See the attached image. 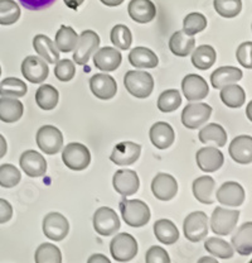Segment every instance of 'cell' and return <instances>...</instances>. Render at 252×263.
<instances>
[{"label":"cell","mask_w":252,"mask_h":263,"mask_svg":"<svg viewBox=\"0 0 252 263\" xmlns=\"http://www.w3.org/2000/svg\"><path fill=\"white\" fill-rule=\"evenodd\" d=\"M120 212L128 226L140 228L146 226L150 220V209L146 202L141 200H128L126 197L120 201Z\"/></svg>","instance_id":"6da1fadb"},{"label":"cell","mask_w":252,"mask_h":263,"mask_svg":"<svg viewBox=\"0 0 252 263\" xmlns=\"http://www.w3.org/2000/svg\"><path fill=\"white\" fill-rule=\"evenodd\" d=\"M13 216V206L5 199H0V224L9 221Z\"/></svg>","instance_id":"816d5d0a"},{"label":"cell","mask_w":252,"mask_h":263,"mask_svg":"<svg viewBox=\"0 0 252 263\" xmlns=\"http://www.w3.org/2000/svg\"><path fill=\"white\" fill-rule=\"evenodd\" d=\"M26 82L15 78H7L0 82V95L8 98H22L27 94Z\"/></svg>","instance_id":"f35d334b"},{"label":"cell","mask_w":252,"mask_h":263,"mask_svg":"<svg viewBox=\"0 0 252 263\" xmlns=\"http://www.w3.org/2000/svg\"><path fill=\"white\" fill-rule=\"evenodd\" d=\"M0 75H2V67H0Z\"/></svg>","instance_id":"91938a15"},{"label":"cell","mask_w":252,"mask_h":263,"mask_svg":"<svg viewBox=\"0 0 252 263\" xmlns=\"http://www.w3.org/2000/svg\"><path fill=\"white\" fill-rule=\"evenodd\" d=\"M180 104H182V97L175 89L163 91L158 99V109L163 113H172L177 110Z\"/></svg>","instance_id":"b9f144b4"},{"label":"cell","mask_w":252,"mask_h":263,"mask_svg":"<svg viewBox=\"0 0 252 263\" xmlns=\"http://www.w3.org/2000/svg\"><path fill=\"white\" fill-rule=\"evenodd\" d=\"M111 256L117 262H129L138 254V242L133 235L120 233L110 243Z\"/></svg>","instance_id":"3957f363"},{"label":"cell","mask_w":252,"mask_h":263,"mask_svg":"<svg viewBox=\"0 0 252 263\" xmlns=\"http://www.w3.org/2000/svg\"><path fill=\"white\" fill-rule=\"evenodd\" d=\"M126 91L138 99L150 97L154 90V79L146 71H128L124 78Z\"/></svg>","instance_id":"7a4b0ae2"},{"label":"cell","mask_w":252,"mask_h":263,"mask_svg":"<svg viewBox=\"0 0 252 263\" xmlns=\"http://www.w3.org/2000/svg\"><path fill=\"white\" fill-rule=\"evenodd\" d=\"M232 245L241 256H250L252 252V223H243L232 237Z\"/></svg>","instance_id":"f1b7e54d"},{"label":"cell","mask_w":252,"mask_h":263,"mask_svg":"<svg viewBox=\"0 0 252 263\" xmlns=\"http://www.w3.org/2000/svg\"><path fill=\"white\" fill-rule=\"evenodd\" d=\"M238 218H240L238 210H228L218 206L211 216V228L216 234L228 235L236 228Z\"/></svg>","instance_id":"8992f818"},{"label":"cell","mask_w":252,"mask_h":263,"mask_svg":"<svg viewBox=\"0 0 252 263\" xmlns=\"http://www.w3.org/2000/svg\"><path fill=\"white\" fill-rule=\"evenodd\" d=\"M58 90L52 85H42L35 92L37 105L43 110H53L58 104Z\"/></svg>","instance_id":"e575fe53"},{"label":"cell","mask_w":252,"mask_h":263,"mask_svg":"<svg viewBox=\"0 0 252 263\" xmlns=\"http://www.w3.org/2000/svg\"><path fill=\"white\" fill-rule=\"evenodd\" d=\"M150 141L158 149H166L174 143L175 133L171 124L165 122H158L150 128Z\"/></svg>","instance_id":"603a6c76"},{"label":"cell","mask_w":252,"mask_h":263,"mask_svg":"<svg viewBox=\"0 0 252 263\" xmlns=\"http://www.w3.org/2000/svg\"><path fill=\"white\" fill-rule=\"evenodd\" d=\"M62 161L73 171H83L91 162V153L82 143H70L62 152Z\"/></svg>","instance_id":"277c9868"},{"label":"cell","mask_w":252,"mask_h":263,"mask_svg":"<svg viewBox=\"0 0 252 263\" xmlns=\"http://www.w3.org/2000/svg\"><path fill=\"white\" fill-rule=\"evenodd\" d=\"M19 164L29 177H40L47 172V161L39 152L33 149L22 153Z\"/></svg>","instance_id":"2e32d148"},{"label":"cell","mask_w":252,"mask_h":263,"mask_svg":"<svg viewBox=\"0 0 252 263\" xmlns=\"http://www.w3.org/2000/svg\"><path fill=\"white\" fill-rule=\"evenodd\" d=\"M34 259L37 263H61L62 253L57 246L52 243H43L35 251Z\"/></svg>","instance_id":"ab89813d"},{"label":"cell","mask_w":252,"mask_h":263,"mask_svg":"<svg viewBox=\"0 0 252 263\" xmlns=\"http://www.w3.org/2000/svg\"><path fill=\"white\" fill-rule=\"evenodd\" d=\"M89 263H110V259L102 254H95V256L90 257Z\"/></svg>","instance_id":"f5cc1de1"},{"label":"cell","mask_w":252,"mask_h":263,"mask_svg":"<svg viewBox=\"0 0 252 263\" xmlns=\"http://www.w3.org/2000/svg\"><path fill=\"white\" fill-rule=\"evenodd\" d=\"M76 73V67L73 61L71 60H61L56 64V67H54V75L58 79L59 81L67 82L71 81L73 78H75Z\"/></svg>","instance_id":"7dc6e473"},{"label":"cell","mask_w":252,"mask_h":263,"mask_svg":"<svg viewBox=\"0 0 252 263\" xmlns=\"http://www.w3.org/2000/svg\"><path fill=\"white\" fill-rule=\"evenodd\" d=\"M121 227L120 219L115 210L111 208L102 206L98 208L94 214V228L96 233L103 237H109V235L115 234L117 230Z\"/></svg>","instance_id":"9c48e42d"},{"label":"cell","mask_w":252,"mask_h":263,"mask_svg":"<svg viewBox=\"0 0 252 263\" xmlns=\"http://www.w3.org/2000/svg\"><path fill=\"white\" fill-rule=\"evenodd\" d=\"M154 234L157 239L164 245H174L179 239L177 226L168 219H160L154 224Z\"/></svg>","instance_id":"1f68e13d"},{"label":"cell","mask_w":252,"mask_h":263,"mask_svg":"<svg viewBox=\"0 0 252 263\" xmlns=\"http://www.w3.org/2000/svg\"><path fill=\"white\" fill-rule=\"evenodd\" d=\"M182 90L188 101L203 100L209 92L207 81L202 76L194 75V73L187 75L183 79Z\"/></svg>","instance_id":"e0dca14e"},{"label":"cell","mask_w":252,"mask_h":263,"mask_svg":"<svg viewBox=\"0 0 252 263\" xmlns=\"http://www.w3.org/2000/svg\"><path fill=\"white\" fill-rule=\"evenodd\" d=\"M122 56L120 51L112 47H103L97 49L94 53V65L100 71L111 72L121 65Z\"/></svg>","instance_id":"44dd1931"},{"label":"cell","mask_w":252,"mask_h":263,"mask_svg":"<svg viewBox=\"0 0 252 263\" xmlns=\"http://www.w3.org/2000/svg\"><path fill=\"white\" fill-rule=\"evenodd\" d=\"M20 18V8L14 0H0V24L10 26Z\"/></svg>","instance_id":"60d3db41"},{"label":"cell","mask_w":252,"mask_h":263,"mask_svg":"<svg viewBox=\"0 0 252 263\" xmlns=\"http://www.w3.org/2000/svg\"><path fill=\"white\" fill-rule=\"evenodd\" d=\"M212 108L205 103H191L182 113V123L188 129H197L211 118Z\"/></svg>","instance_id":"30bf717a"},{"label":"cell","mask_w":252,"mask_h":263,"mask_svg":"<svg viewBox=\"0 0 252 263\" xmlns=\"http://www.w3.org/2000/svg\"><path fill=\"white\" fill-rule=\"evenodd\" d=\"M184 235L191 242H201L208 234V216L203 212L191 213L183 223Z\"/></svg>","instance_id":"52a82bcc"},{"label":"cell","mask_w":252,"mask_h":263,"mask_svg":"<svg viewBox=\"0 0 252 263\" xmlns=\"http://www.w3.org/2000/svg\"><path fill=\"white\" fill-rule=\"evenodd\" d=\"M22 73L27 81L32 84H40L48 78L49 68L46 61L40 57L28 56L22 62Z\"/></svg>","instance_id":"4fadbf2b"},{"label":"cell","mask_w":252,"mask_h":263,"mask_svg":"<svg viewBox=\"0 0 252 263\" xmlns=\"http://www.w3.org/2000/svg\"><path fill=\"white\" fill-rule=\"evenodd\" d=\"M33 47L35 52L48 64H57L59 60V51L51 38L45 34H38L33 38Z\"/></svg>","instance_id":"4316f807"},{"label":"cell","mask_w":252,"mask_h":263,"mask_svg":"<svg viewBox=\"0 0 252 263\" xmlns=\"http://www.w3.org/2000/svg\"><path fill=\"white\" fill-rule=\"evenodd\" d=\"M251 51H252V42L247 41V42H243L238 46L236 51V57L237 61L240 62L243 67L251 68L252 67V57H251Z\"/></svg>","instance_id":"681fc988"},{"label":"cell","mask_w":252,"mask_h":263,"mask_svg":"<svg viewBox=\"0 0 252 263\" xmlns=\"http://www.w3.org/2000/svg\"><path fill=\"white\" fill-rule=\"evenodd\" d=\"M7 151H8L7 141H5L4 137L0 134V158H3L5 155H7Z\"/></svg>","instance_id":"11a10c76"},{"label":"cell","mask_w":252,"mask_h":263,"mask_svg":"<svg viewBox=\"0 0 252 263\" xmlns=\"http://www.w3.org/2000/svg\"><path fill=\"white\" fill-rule=\"evenodd\" d=\"M221 100L228 108H240L246 100V94L242 87L236 84L226 85L221 89Z\"/></svg>","instance_id":"d590c367"},{"label":"cell","mask_w":252,"mask_h":263,"mask_svg":"<svg viewBox=\"0 0 252 263\" xmlns=\"http://www.w3.org/2000/svg\"><path fill=\"white\" fill-rule=\"evenodd\" d=\"M90 89L96 98L101 100H110L116 95L117 84L108 73H96L90 80Z\"/></svg>","instance_id":"9a60e30c"},{"label":"cell","mask_w":252,"mask_h":263,"mask_svg":"<svg viewBox=\"0 0 252 263\" xmlns=\"http://www.w3.org/2000/svg\"><path fill=\"white\" fill-rule=\"evenodd\" d=\"M202 262H211V263H216L217 262V259L216 258H212V257H202L201 259H199V263Z\"/></svg>","instance_id":"6f0895ef"},{"label":"cell","mask_w":252,"mask_h":263,"mask_svg":"<svg viewBox=\"0 0 252 263\" xmlns=\"http://www.w3.org/2000/svg\"><path fill=\"white\" fill-rule=\"evenodd\" d=\"M22 175L19 170L13 164H2L0 166V186L5 189H12L20 182Z\"/></svg>","instance_id":"f6af8a7d"},{"label":"cell","mask_w":252,"mask_h":263,"mask_svg":"<svg viewBox=\"0 0 252 263\" xmlns=\"http://www.w3.org/2000/svg\"><path fill=\"white\" fill-rule=\"evenodd\" d=\"M242 79V71L234 66H223L218 67L215 72L211 75V82L215 89H222L226 85L235 84Z\"/></svg>","instance_id":"83f0119b"},{"label":"cell","mask_w":252,"mask_h":263,"mask_svg":"<svg viewBox=\"0 0 252 263\" xmlns=\"http://www.w3.org/2000/svg\"><path fill=\"white\" fill-rule=\"evenodd\" d=\"M204 248L208 253L218 258L228 259L234 257V248L226 240L220 239V238H208L204 243Z\"/></svg>","instance_id":"74e56055"},{"label":"cell","mask_w":252,"mask_h":263,"mask_svg":"<svg viewBox=\"0 0 252 263\" xmlns=\"http://www.w3.org/2000/svg\"><path fill=\"white\" fill-rule=\"evenodd\" d=\"M250 111H251V103H250V104H248V109H247V114H248V119H250V120H251V113H250Z\"/></svg>","instance_id":"680465c9"},{"label":"cell","mask_w":252,"mask_h":263,"mask_svg":"<svg viewBox=\"0 0 252 263\" xmlns=\"http://www.w3.org/2000/svg\"><path fill=\"white\" fill-rule=\"evenodd\" d=\"M24 111L23 104L16 99L8 97L0 98V120L4 123H15L22 118Z\"/></svg>","instance_id":"f546056e"},{"label":"cell","mask_w":252,"mask_h":263,"mask_svg":"<svg viewBox=\"0 0 252 263\" xmlns=\"http://www.w3.org/2000/svg\"><path fill=\"white\" fill-rule=\"evenodd\" d=\"M70 232V224L61 213H49L43 219V233L48 239L61 242Z\"/></svg>","instance_id":"8fae6325"},{"label":"cell","mask_w":252,"mask_h":263,"mask_svg":"<svg viewBox=\"0 0 252 263\" xmlns=\"http://www.w3.org/2000/svg\"><path fill=\"white\" fill-rule=\"evenodd\" d=\"M102 4L108 5V7H117V5L122 4L124 3V0H100Z\"/></svg>","instance_id":"9f6ffc18"},{"label":"cell","mask_w":252,"mask_h":263,"mask_svg":"<svg viewBox=\"0 0 252 263\" xmlns=\"http://www.w3.org/2000/svg\"><path fill=\"white\" fill-rule=\"evenodd\" d=\"M128 12L130 18L138 23H149L157 15V8L152 0H131Z\"/></svg>","instance_id":"7402d4cb"},{"label":"cell","mask_w":252,"mask_h":263,"mask_svg":"<svg viewBox=\"0 0 252 263\" xmlns=\"http://www.w3.org/2000/svg\"><path fill=\"white\" fill-rule=\"evenodd\" d=\"M100 37L94 31H83L78 35L77 45L73 49V61L77 65H86L92 54L100 47Z\"/></svg>","instance_id":"5b68a950"},{"label":"cell","mask_w":252,"mask_h":263,"mask_svg":"<svg viewBox=\"0 0 252 263\" xmlns=\"http://www.w3.org/2000/svg\"><path fill=\"white\" fill-rule=\"evenodd\" d=\"M145 261L146 263H171V258L165 249L159 246H153L146 252Z\"/></svg>","instance_id":"c3c4849f"},{"label":"cell","mask_w":252,"mask_h":263,"mask_svg":"<svg viewBox=\"0 0 252 263\" xmlns=\"http://www.w3.org/2000/svg\"><path fill=\"white\" fill-rule=\"evenodd\" d=\"M216 199L222 205L240 206L245 201V190L240 183L228 181L224 182L216 193Z\"/></svg>","instance_id":"d6986e66"},{"label":"cell","mask_w":252,"mask_h":263,"mask_svg":"<svg viewBox=\"0 0 252 263\" xmlns=\"http://www.w3.org/2000/svg\"><path fill=\"white\" fill-rule=\"evenodd\" d=\"M110 38L111 42L120 49H129L133 43V34H131L130 29L124 24L115 26L111 31Z\"/></svg>","instance_id":"ee69618b"},{"label":"cell","mask_w":252,"mask_h":263,"mask_svg":"<svg viewBox=\"0 0 252 263\" xmlns=\"http://www.w3.org/2000/svg\"><path fill=\"white\" fill-rule=\"evenodd\" d=\"M54 2H56V0H19V3H20L26 9L33 10V12L47 9V8L54 4Z\"/></svg>","instance_id":"f907efd6"},{"label":"cell","mask_w":252,"mask_h":263,"mask_svg":"<svg viewBox=\"0 0 252 263\" xmlns=\"http://www.w3.org/2000/svg\"><path fill=\"white\" fill-rule=\"evenodd\" d=\"M198 137L202 143H209V142H212V143L217 144V147H223L227 143L226 130L223 129L222 125L216 124V123H211V124L202 128Z\"/></svg>","instance_id":"836d02e7"},{"label":"cell","mask_w":252,"mask_h":263,"mask_svg":"<svg viewBox=\"0 0 252 263\" xmlns=\"http://www.w3.org/2000/svg\"><path fill=\"white\" fill-rule=\"evenodd\" d=\"M129 61L136 68H154L159 64L157 54L146 47H135L129 53Z\"/></svg>","instance_id":"4dcf8cb0"},{"label":"cell","mask_w":252,"mask_h":263,"mask_svg":"<svg viewBox=\"0 0 252 263\" xmlns=\"http://www.w3.org/2000/svg\"><path fill=\"white\" fill-rule=\"evenodd\" d=\"M63 2H65V4L67 5L70 9L76 10L79 7V5H81L82 3L85 2V0H63Z\"/></svg>","instance_id":"db71d44e"},{"label":"cell","mask_w":252,"mask_h":263,"mask_svg":"<svg viewBox=\"0 0 252 263\" xmlns=\"http://www.w3.org/2000/svg\"><path fill=\"white\" fill-rule=\"evenodd\" d=\"M141 153V146L134 142L126 141L120 142L119 144L114 147L110 160L117 166H128L133 164L139 160Z\"/></svg>","instance_id":"5bb4252c"},{"label":"cell","mask_w":252,"mask_h":263,"mask_svg":"<svg viewBox=\"0 0 252 263\" xmlns=\"http://www.w3.org/2000/svg\"><path fill=\"white\" fill-rule=\"evenodd\" d=\"M213 5L216 12L223 18H235L242 9L241 0H213Z\"/></svg>","instance_id":"7bdbcfd3"},{"label":"cell","mask_w":252,"mask_h":263,"mask_svg":"<svg viewBox=\"0 0 252 263\" xmlns=\"http://www.w3.org/2000/svg\"><path fill=\"white\" fill-rule=\"evenodd\" d=\"M207 28V18L201 13H191L183 21V31L189 35L204 31Z\"/></svg>","instance_id":"bcb514c9"},{"label":"cell","mask_w":252,"mask_h":263,"mask_svg":"<svg viewBox=\"0 0 252 263\" xmlns=\"http://www.w3.org/2000/svg\"><path fill=\"white\" fill-rule=\"evenodd\" d=\"M37 144L42 152L56 155L63 147L62 132L54 125H43L37 132Z\"/></svg>","instance_id":"ba28073f"},{"label":"cell","mask_w":252,"mask_h":263,"mask_svg":"<svg viewBox=\"0 0 252 263\" xmlns=\"http://www.w3.org/2000/svg\"><path fill=\"white\" fill-rule=\"evenodd\" d=\"M228 152L234 161L241 164H248L252 161L251 136H238L231 142Z\"/></svg>","instance_id":"cb8c5ba5"},{"label":"cell","mask_w":252,"mask_h":263,"mask_svg":"<svg viewBox=\"0 0 252 263\" xmlns=\"http://www.w3.org/2000/svg\"><path fill=\"white\" fill-rule=\"evenodd\" d=\"M196 161L203 172H216L224 162L223 153L215 147H204L197 152Z\"/></svg>","instance_id":"ffe728a7"},{"label":"cell","mask_w":252,"mask_h":263,"mask_svg":"<svg viewBox=\"0 0 252 263\" xmlns=\"http://www.w3.org/2000/svg\"><path fill=\"white\" fill-rule=\"evenodd\" d=\"M216 59H217V53H216L215 48L212 46L203 45L193 49L192 64H193L194 67L198 68V70L204 71L215 65Z\"/></svg>","instance_id":"d6a6232c"},{"label":"cell","mask_w":252,"mask_h":263,"mask_svg":"<svg viewBox=\"0 0 252 263\" xmlns=\"http://www.w3.org/2000/svg\"><path fill=\"white\" fill-rule=\"evenodd\" d=\"M152 191L158 200L169 201L177 195L178 182L172 175L158 174L152 182Z\"/></svg>","instance_id":"ac0fdd59"},{"label":"cell","mask_w":252,"mask_h":263,"mask_svg":"<svg viewBox=\"0 0 252 263\" xmlns=\"http://www.w3.org/2000/svg\"><path fill=\"white\" fill-rule=\"evenodd\" d=\"M196 47V40L193 35H189L184 31L173 33L169 40V49L178 57H187Z\"/></svg>","instance_id":"484cf974"},{"label":"cell","mask_w":252,"mask_h":263,"mask_svg":"<svg viewBox=\"0 0 252 263\" xmlns=\"http://www.w3.org/2000/svg\"><path fill=\"white\" fill-rule=\"evenodd\" d=\"M216 182L211 176H201L194 180L193 195L202 204L211 205L215 202Z\"/></svg>","instance_id":"d4e9b609"},{"label":"cell","mask_w":252,"mask_h":263,"mask_svg":"<svg viewBox=\"0 0 252 263\" xmlns=\"http://www.w3.org/2000/svg\"><path fill=\"white\" fill-rule=\"evenodd\" d=\"M78 34L72 27L61 26L59 31L56 33V42H54V45H56L58 51L67 53V52L73 51L76 48Z\"/></svg>","instance_id":"8d00e7d4"},{"label":"cell","mask_w":252,"mask_h":263,"mask_svg":"<svg viewBox=\"0 0 252 263\" xmlns=\"http://www.w3.org/2000/svg\"><path fill=\"white\" fill-rule=\"evenodd\" d=\"M112 185L116 193L128 197L138 193L140 181H139L138 174L133 170H119L115 172L112 177Z\"/></svg>","instance_id":"7c38bea8"}]
</instances>
